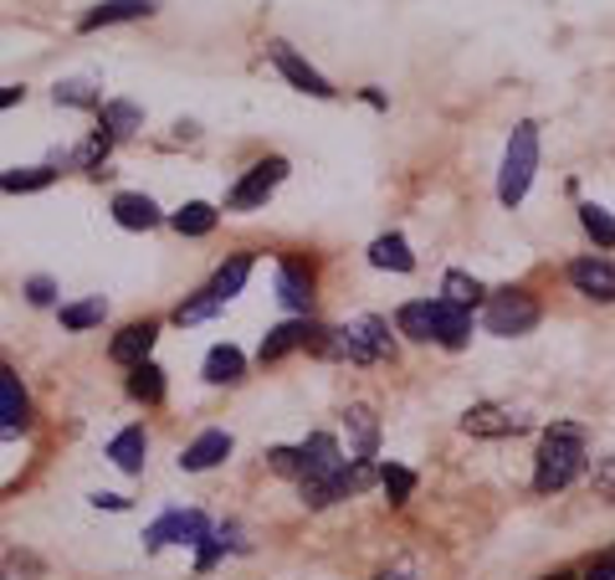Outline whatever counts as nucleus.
<instances>
[{
	"label": "nucleus",
	"mask_w": 615,
	"mask_h": 580,
	"mask_svg": "<svg viewBox=\"0 0 615 580\" xmlns=\"http://www.w3.org/2000/svg\"><path fill=\"white\" fill-rule=\"evenodd\" d=\"M369 268H380V273H411L416 252H411V241L400 237V232H385V237L369 241Z\"/></svg>",
	"instance_id": "obj_17"
},
{
	"label": "nucleus",
	"mask_w": 615,
	"mask_h": 580,
	"mask_svg": "<svg viewBox=\"0 0 615 580\" xmlns=\"http://www.w3.org/2000/svg\"><path fill=\"white\" fill-rule=\"evenodd\" d=\"M580 226H584V237L595 241V247H615V216L605 211V205L584 201L580 205Z\"/></svg>",
	"instance_id": "obj_30"
},
{
	"label": "nucleus",
	"mask_w": 615,
	"mask_h": 580,
	"mask_svg": "<svg viewBox=\"0 0 615 580\" xmlns=\"http://www.w3.org/2000/svg\"><path fill=\"white\" fill-rule=\"evenodd\" d=\"M129 395L133 401H144V406H159V401H165V370H159L154 359L133 365L129 370Z\"/></svg>",
	"instance_id": "obj_26"
},
{
	"label": "nucleus",
	"mask_w": 615,
	"mask_h": 580,
	"mask_svg": "<svg viewBox=\"0 0 615 580\" xmlns=\"http://www.w3.org/2000/svg\"><path fill=\"white\" fill-rule=\"evenodd\" d=\"M277 304L287 313H308L314 308V273L303 268V262H283L277 268Z\"/></svg>",
	"instance_id": "obj_13"
},
{
	"label": "nucleus",
	"mask_w": 615,
	"mask_h": 580,
	"mask_svg": "<svg viewBox=\"0 0 615 580\" xmlns=\"http://www.w3.org/2000/svg\"><path fill=\"white\" fill-rule=\"evenodd\" d=\"M57 313H62V329L83 334V329H98L103 319H108V304H103V298H83V304H62Z\"/></svg>",
	"instance_id": "obj_28"
},
{
	"label": "nucleus",
	"mask_w": 615,
	"mask_h": 580,
	"mask_svg": "<svg viewBox=\"0 0 615 580\" xmlns=\"http://www.w3.org/2000/svg\"><path fill=\"white\" fill-rule=\"evenodd\" d=\"M339 340H344V359L350 365H380V359L395 355L390 324H385L380 313H359L350 324H339Z\"/></svg>",
	"instance_id": "obj_4"
},
{
	"label": "nucleus",
	"mask_w": 615,
	"mask_h": 580,
	"mask_svg": "<svg viewBox=\"0 0 615 580\" xmlns=\"http://www.w3.org/2000/svg\"><path fill=\"white\" fill-rule=\"evenodd\" d=\"M267 467L283 473V478H303V447H272V452H267Z\"/></svg>",
	"instance_id": "obj_34"
},
{
	"label": "nucleus",
	"mask_w": 615,
	"mask_h": 580,
	"mask_svg": "<svg viewBox=\"0 0 615 580\" xmlns=\"http://www.w3.org/2000/svg\"><path fill=\"white\" fill-rule=\"evenodd\" d=\"M114 222L123 226V232H150V226L165 222V211H159L144 190H123V196H114Z\"/></svg>",
	"instance_id": "obj_14"
},
{
	"label": "nucleus",
	"mask_w": 615,
	"mask_h": 580,
	"mask_svg": "<svg viewBox=\"0 0 615 580\" xmlns=\"http://www.w3.org/2000/svg\"><path fill=\"white\" fill-rule=\"evenodd\" d=\"M57 180V165H32V170H5L0 175V190L11 196H32V190H47Z\"/></svg>",
	"instance_id": "obj_29"
},
{
	"label": "nucleus",
	"mask_w": 615,
	"mask_h": 580,
	"mask_svg": "<svg viewBox=\"0 0 615 580\" xmlns=\"http://www.w3.org/2000/svg\"><path fill=\"white\" fill-rule=\"evenodd\" d=\"M380 488H385L390 504H411V494H416V473L400 467V462H380Z\"/></svg>",
	"instance_id": "obj_31"
},
{
	"label": "nucleus",
	"mask_w": 615,
	"mask_h": 580,
	"mask_svg": "<svg viewBox=\"0 0 615 580\" xmlns=\"http://www.w3.org/2000/svg\"><path fill=\"white\" fill-rule=\"evenodd\" d=\"M584 580H615V555H605V560L590 565V576H584Z\"/></svg>",
	"instance_id": "obj_38"
},
{
	"label": "nucleus",
	"mask_w": 615,
	"mask_h": 580,
	"mask_svg": "<svg viewBox=\"0 0 615 580\" xmlns=\"http://www.w3.org/2000/svg\"><path fill=\"white\" fill-rule=\"evenodd\" d=\"M216 298H211V293H196V298H190V304H180L175 308V324H200V319H211V313H216Z\"/></svg>",
	"instance_id": "obj_35"
},
{
	"label": "nucleus",
	"mask_w": 615,
	"mask_h": 580,
	"mask_svg": "<svg viewBox=\"0 0 615 580\" xmlns=\"http://www.w3.org/2000/svg\"><path fill=\"white\" fill-rule=\"evenodd\" d=\"M51 98L67 103V108H103V98L93 93V83H57L51 87Z\"/></svg>",
	"instance_id": "obj_33"
},
{
	"label": "nucleus",
	"mask_w": 615,
	"mask_h": 580,
	"mask_svg": "<svg viewBox=\"0 0 615 580\" xmlns=\"http://www.w3.org/2000/svg\"><path fill=\"white\" fill-rule=\"evenodd\" d=\"M380 580H411V576H380Z\"/></svg>",
	"instance_id": "obj_41"
},
{
	"label": "nucleus",
	"mask_w": 615,
	"mask_h": 580,
	"mask_svg": "<svg viewBox=\"0 0 615 580\" xmlns=\"http://www.w3.org/2000/svg\"><path fill=\"white\" fill-rule=\"evenodd\" d=\"M533 324H539V298L523 293V288L493 293L487 308H483V329L487 334H498V340H523Z\"/></svg>",
	"instance_id": "obj_3"
},
{
	"label": "nucleus",
	"mask_w": 615,
	"mask_h": 580,
	"mask_svg": "<svg viewBox=\"0 0 615 580\" xmlns=\"http://www.w3.org/2000/svg\"><path fill=\"white\" fill-rule=\"evenodd\" d=\"M32 422V401H26V386H21L16 370L0 365V431H16Z\"/></svg>",
	"instance_id": "obj_15"
},
{
	"label": "nucleus",
	"mask_w": 615,
	"mask_h": 580,
	"mask_svg": "<svg viewBox=\"0 0 615 580\" xmlns=\"http://www.w3.org/2000/svg\"><path fill=\"white\" fill-rule=\"evenodd\" d=\"M26 298H32L36 308L57 304V283H51V277H32V283H26Z\"/></svg>",
	"instance_id": "obj_37"
},
{
	"label": "nucleus",
	"mask_w": 615,
	"mask_h": 580,
	"mask_svg": "<svg viewBox=\"0 0 615 580\" xmlns=\"http://www.w3.org/2000/svg\"><path fill=\"white\" fill-rule=\"evenodd\" d=\"M93 509H129V498H118V494H93Z\"/></svg>",
	"instance_id": "obj_39"
},
{
	"label": "nucleus",
	"mask_w": 615,
	"mask_h": 580,
	"mask_svg": "<svg viewBox=\"0 0 615 580\" xmlns=\"http://www.w3.org/2000/svg\"><path fill=\"white\" fill-rule=\"evenodd\" d=\"M483 283L477 277H466V273H447V283H441V298L457 308H472V304H483Z\"/></svg>",
	"instance_id": "obj_32"
},
{
	"label": "nucleus",
	"mask_w": 615,
	"mask_h": 580,
	"mask_svg": "<svg viewBox=\"0 0 615 580\" xmlns=\"http://www.w3.org/2000/svg\"><path fill=\"white\" fill-rule=\"evenodd\" d=\"M590 483H595V498L615 504V452H611V458H595V473H590Z\"/></svg>",
	"instance_id": "obj_36"
},
{
	"label": "nucleus",
	"mask_w": 615,
	"mask_h": 580,
	"mask_svg": "<svg viewBox=\"0 0 615 580\" xmlns=\"http://www.w3.org/2000/svg\"><path fill=\"white\" fill-rule=\"evenodd\" d=\"M431 313H436V344L447 350H462L472 340V308H457L447 298H431Z\"/></svg>",
	"instance_id": "obj_16"
},
{
	"label": "nucleus",
	"mask_w": 615,
	"mask_h": 580,
	"mask_svg": "<svg viewBox=\"0 0 615 580\" xmlns=\"http://www.w3.org/2000/svg\"><path fill=\"white\" fill-rule=\"evenodd\" d=\"M211 540V519L200 509H169L159 524H150L144 534V549H165V545H200Z\"/></svg>",
	"instance_id": "obj_6"
},
{
	"label": "nucleus",
	"mask_w": 615,
	"mask_h": 580,
	"mask_svg": "<svg viewBox=\"0 0 615 580\" xmlns=\"http://www.w3.org/2000/svg\"><path fill=\"white\" fill-rule=\"evenodd\" d=\"M308 329H314L308 319H287V324L267 329V334H262V350H257V355H262V365H277L283 355L303 350V344H308Z\"/></svg>",
	"instance_id": "obj_19"
},
{
	"label": "nucleus",
	"mask_w": 615,
	"mask_h": 580,
	"mask_svg": "<svg viewBox=\"0 0 615 580\" xmlns=\"http://www.w3.org/2000/svg\"><path fill=\"white\" fill-rule=\"evenodd\" d=\"M395 329H400V334H411V340H436V313H431V298H416V304H400Z\"/></svg>",
	"instance_id": "obj_27"
},
{
	"label": "nucleus",
	"mask_w": 615,
	"mask_h": 580,
	"mask_svg": "<svg viewBox=\"0 0 615 580\" xmlns=\"http://www.w3.org/2000/svg\"><path fill=\"white\" fill-rule=\"evenodd\" d=\"M569 283H575V293L595 298V304H615V262H605V257H575L569 262Z\"/></svg>",
	"instance_id": "obj_10"
},
{
	"label": "nucleus",
	"mask_w": 615,
	"mask_h": 580,
	"mask_svg": "<svg viewBox=\"0 0 615 580\" xmlns=\"http://www.w3.org/2000/svg\"><path fill=\"white\" fill-rule=\"evenodd\" d=\"M216 222H221V211L211 201H190V205H180V211L169 216V226H175L180 237H211Z\"/></svg>",
	"instance_id": "obj_24"
},
{
	"label": "nucleus",
	"mask_w": 615,
	"mask_h": 580,
	"mask_svg": "<svg viewBox=\"0 0 615 580\" xmlns=\"http://www.w3.org/2000/svg\"><path fill=\"white\" fill-rule=\"evenodd\" d=\"M241 376H247V355H241L236 344H216V350L205 355V380H211V386H236Z\"/></svg>",
	"instance_id": "obj_23"
},
{
	"label": "nucleus",
	"mask_w": 615,
	"mask_h": 580,
	"mask_svg": "<svg viewBox=\"0 0 615 580\" xmlns=\"http://www.w3.org/2000/svg\"><path fill=\"white\" fill-rule=\"evenodd\" d=\"M462 431L466 437H518V431H529V416L513 406H493V401H483V406H466L462 416Z\"/></svg>",
	"instance_id": "obj_8"
},
{
	"label": "nucleus",
	"mask_w": 615,
	"mask_h": 580,
	"mask_svg": "<svg viewBox=\"0 0 615 580\" xmlns=\"http://www.w3.org/2000/svg\"><path fill=\"white\" fill-rule=\"evenodd\" d=\"M350 462L339 452V442H333L329 431H314L308 442H303V478L298 483H318V478H344L350 473Z\"/></svg>",
	"instance_id": "obj_9"
},
{
	"label": "nucleus",
	"mask_w": 615,
	"mask_h": 580,
	"mask_svg": "<svg viewBox=\"0 0 615 580\" xmlns=\"http://www.w3.org/2000/svg\"><path fill=\"white\" fill-rule=\"evenodd\" d=\"M154 340H159V324H154V319H144V324H123L114 334V344H108V359L123 365V370H133V365H144V359H150Z\"/></svg>",
	"instance_id": "obj_11"
},
{
	"label": "nucleus",
	"mask_w": 615,
	"mask_h": 580,
	"mask_svg": "<svg viewBox=\"0 0 615 580\" xmlns=\"http://www.w3.org/2000/svg\"><path fill=\"white\" fill-rule=\"evenodd\" d=\"M267 57H272V68L283 72V78L298 87V93H308V98H333V93H339V87H333L329 78L314 68V62H303V57L287 47V42H272V47H267Z\"/></svg>",
	"instance_id": "obj_7"
},
{
	"label": "nucleus",
	"mask_w": 615,
	"mask_h": 580,
	"mask_svg": "<svg viewBox=\"0 0 615 580\" xmlns=\"http://www.w3.org/2000/svg\"><path fill=\"white\" fill-rule=\"evenodd\" d=\"M16 103H26V87H0V108H16Z\"/></svg>",
	"instance_id": "obj_40"
},
{
	"label": "nucleus",
	"mask_w": 615,
	"mask_h": 580,
	"mask_svg": "<svg viewBox=\"0 0 615 580\" xmlns=\"http://www.w3.org/2000/svg\"><path fill=\"white\" fill-rule=\"evenodd\" d=\"M139 16H154V0H103L93 11H83V32H98V26H118V21H139Z\"/></svg>",
	"instance_id": "obj_18"
},
{
	"label": "nucleus",
	"mask_w": 615,
	"mask_h": 580,
	"mask_svg": "<svg viewBox=\"0 0 615 580\" xmlns=\"http://www.w3.org/2000/svg\"><path fill=\"white\" fill-rule=\"evenodd\" d=\"M584 467V427L580 422H554L539 437V462H533V488L539 494H559L580 478Z\"/></svg>",
	"instance_id": "obj_1"
},
{
	"label": "nucleus",
	"mask_w": 615,
	"mask_h": 580,
	"mask_svg": "<svg viewBox=\"0 0 615 580\" xmlns=\"http://www.w3.org/2000/svg\"><path fill=\"white\" fill-rule=\"evenodd\" d=\"M98 123H103V134H108V139H129V134H139V129H144V108H139V103H129V98H108L98 108Z\"/></svg>",
	"instance_id": "obj_21"
},
{
	"label": "nucleus",
	"mask_w": 615,
	"mask_h": 580,
	"mask_svg": "<svg viewBox=\"0 0 615 580\" xmlns=\"http://www.w3.org/2000/svg\"><path fill=\"white\" fill-rule=\"evenodd\" d=\"M144 452H150L144 427H123L114 442H108V458H114L118 473H144Z\"/></svg>",
	"instance_id": "obj_22"
},
{
	"label": "nucleus",
	"mask_w": 615,
	"mask_h": 580,
	"mask_svg": "<svg viewBox=\"0 0 615 580\" xmlns=\"http://www.w3.org/2000/svg\"><path fill=\"white\" fill-rule=\"evenodd\" d=\"M232 431H221V427H211V431H200L196 442L185 447L180 452V467L185 473H211V467H216V462H226L232 458Z\"/></svg>",
	"instance_id": "obj_12"
},
{
	"label": "nucleus",
	"mask_w": 615,
	"mask_h": 580,
	"mask_svg": "<svg viewBox=\"0 0 615 580\" xmlns=\"http://www.w3.org/2000/svg\"><path fill=\"white\" fill-rule=\"evenodd\" d=\"M544 580H569V576H544Z\"/></svg>",
	"instance_id": "obj_42"
},
{
	"label": "nucleus",
	"mask_w": 615,
	"mask_h": 580,
	"mask_svg": "<svg viewBox=\"0 0 615 580\" xmlns=\"http://www.w3.org/2000/svg\"><path fill=\"white\" fill-rule=\"evenodd\" d=\"M533 175H539V123H518L513 139H508V154H502V170H498V201L518 205L529 196Z\"/></svg>",
	"instance_id": "obj_2"
},
{
	"label": "nucleus",
	"mask_w": 615,
	"mask_h": 580,
	"mask_svg": "<svg viewBox=\"0 0 615 580\" xmlns=\"http://www.w3.org/2000/svg\"><path fill=\"white\" fill-rule=\"evenodd\" d=\"M283 180H287V159H277V154H272V159H257V165L232 186L226 211H257V205H267V196L283 186Z\"/></svg>",
	"instance_id": "obj_5"
},
{
	"label": "nucleus",
	"mask_w": 615,
	"mask_h": 580,
	"mask_svg": "<svg viewBox=\"0 0 615 580\" xmlns=\"http://www.w3.org/2000/svg\"><path fill=\"white\" fill-rule=\"evenodd\" d=\"M247 277H251V257L241 252V257H232V262H221L216 268V277H211V298H216V304H232L236 293L247 288Z\"/></svg>",
	"instance_id": "obj_25"
},
{
	"label": "nucleus",
	"mask_w": 615,
	"mask_h": 580,
	"mask_svg": "<svg viewBox=\"0 0 615 580\" xmlns=\"http://www.w3.org/2000/svg\"><path fill=\"white\" fill-rule=\"evenodd\" d=\"M344 427H350V437H354V452L365 462L375 458V447H380V416H375V406L354 401V406L344 411Z\"/></svg>",
	"instance_id": "obj_20"
}]
</instances>
